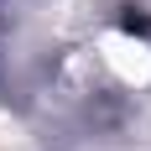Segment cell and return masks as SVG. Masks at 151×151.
Wrapping results in <instances>:
<instances>
[{
    "label": "cell",
    "instance_id": "cell-1",
    "mask_svg": "<svg viewBox=\"0 0 151 151\" xmlns=\"http://www.w3.org/2000/svg\"><path fill=\"white\" fill-rule=\"evenodd\" d=\"M104 68H115V73L125 78V83H141V78L151 73V52L141 42H130V37H104Z\"/></svg>",
    "mask_w": 151,
    "mask_h": 151
},
{
    "label": "cell",
    "instance_id": "cell-2",
    "mask_svg": "<svg viewBox=\"0 0 151 151\" xmlns=\"http://www.w3.org/2000/svg\"><path fill=\"white\" fill-rule=\"evenodd\" d=\"M0 151H26V141H21V130H16L11 115H0Z\"/></svg>",
    "mask_w": 151,
    "mask_h": 151
}]
</instances>
